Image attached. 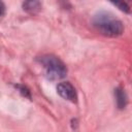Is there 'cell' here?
<instances>
[{
    "mask_svg": "<svg viewBox=\"0 0 132 132\" xmlns=\"http://www.w3.org/2000/svg\"><path fill=\"white\" fill-rule=\"evenodd\" d=\"M40 62L45 69L46 76L51 79L63 78L67 73V68L64 63L55 56H44Z\"/></svg>",
    "mask_w": 132,
    "mask_h": 132,
    "instance_id": "7a4b0ae2",
    "label": "cell"
},
{
    "mask_svg": "<svg viewBox=\"0 0 132 132\" xmlns=\"http://www.w3.org/2000/svg\"><path fill=\"white\" fill-rule=\"evenodd\" d=\"M116 97H117V102L120 108H123L126 105V95L125 92L121 89H117L116 91Z\"/></svg>",
    "mask_w": 132,
    "mask_h": 132,
    "instance_id": "277c9868",
    "label": "cell"
},
{
    "mask_svg": "<svg viewBox=\"0 0 132 132\" xmlns=\"http://www.w3.org/2000/svg\"><path fill=\"white\" fill-rule=\"evenodd\" d=\"M4 9H5V7H4V4L0 1V16L4 13Z\"/></svg>",
    "mask_w": 132,
    "mask_h": 132,
    "instance_id": "52a82bcc",
    "label": "cell"
},
{
    "mask_svg": "<svg viewBox=\"0 0 132 132\" xmlns=\"http://www.w3.org/2000/svg\"><path fill=\"white\" fill-rule=\"evenodd\" d=\"M57 91L61 97L71 102L76 101V92L74 87L70 82H60L57 87Z\"/></svg>",
    "mask_w": 132,
    "mask_h": 132,
    "instance_id": "3957f363",
    "label": "cell"
},
{
    "mask_svg": "<svg viewBox=\"0 0 132 132\" xmlns=\"http://www.w3.org/2000/svg\"><path fill=\"white\" fill-rule=\"evenodd\" d=\"M39 7V2H26L24 3V9L26 10H34Z\"/></svg>",
    "mask_w": 132,
    "mask_h": 132,
    "instance_id": "5b68a950",
    "label": "cell"
},
{
    "mask_svg": "<svg viewBox=\"0 0 132 132\" xmlns=\"http://www.w3.org/2000/svg\"><path fill=\"white\" fill-rule=\"evenodd\" d=\"M94 26L106 36H118L123 32V24L110 13L99 12L93 20Z\"/></svg>",
    "mask_w": 132,
    "mask_h": 132,
    "instance_id": "6da1fadb",
    "label": "cell"
},
{
    "mask_svg": "<svg viewBox=\"0 0 132 132\" xmlns=\"http://www.w3.org/2000/svg\"><path fill=\"white\" fill-rule=\"evenodd\" d=\"M114 5L119 6V7H120V9H122V10L129 11V8H128V6H127L125 3H119V2H116V3H114Z\"/></svg>",
    "mask_w": 132,
    "mask_h": 132,
    "instance_id": "8992f818",
    "label": "cell"
}]
</instances>
